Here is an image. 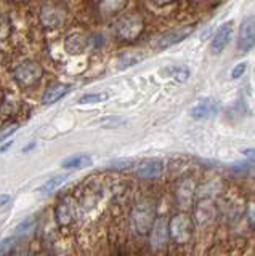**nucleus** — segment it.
I'll list each match as a JSON object with an SVG mask.
<instances>
[{
    "label": "nucleus",
    "instance_id": "obj_7",
    "mask_svg": "<svg viewBox=\"0 0 255 256\" xmlns=\"http://www.w3.org/2000/svg\"><path fill=\"white\" fill-rule=\"evenodd\" d=\"M191 32H193V28H183L175 32H170V34H165L161 40H159V48H169L175 44H180L181 40H185Z\"/></svg>",
    "mask_w": 255,
    "mask_h": 256
},
{
    "label": "nucleus",
    "instance_id": "obj_17",
    "mask_svg": "<svg viewBox=\"0 0 255 256\" xmlns=\"http://www.w3.org/2000/svg\"><path fill=\"white\" fill-rule=\"evenodd\" d=\"M10 202V196H7V194H0V206H4Z\"/></svg>",
    "mask_w": 255,
    "mask_h": 256
},
{
    "label": "nucleus",
    "instance_id": "obj_3",
    "mask_svg": "<svg viewBox=\"0 0 255 256\" xmlns=\"http://www.w3.org/2000/svg\"><path fill=\"white\" fill-rule=\"evenodd\" d=\"M220 110V104L218 101H215L212 98L205 100V101H201L199 104L191 109V116H193L196 120H202V118H212L218 114Z\"/></svg>",
    "mask_w": 255,
    "mask_h": 256
},
{
    "label": "nucleus",
    "instance_id": "obj_2",
    "mask_svg": "<svg viewBox=\"0 0 255 256\" xmlns=\"http://www.w3.org/2000/svg\"><path fill=\"white\" fill-rule=\"evenodd\" d=\"M231 36H233V21H226L223 22L221 26L218 28V30L215 32V37L212 40V52L213 53H221L225 50V46L229 44Z\"/></svg>",
    "mask_w": 255,
    "mask_h": 256
},
{
    "label": "nucleus",
    "instance_id": "obj_1",
    "mask_svg": "<svg viewBox=\"0 0 255 256\" xmlns=\"http://www.w3.org/2000/svg\"><path fill=\"white\" fill-rule=\"evenodd\" d=\"M255 46V16L247 18L241 29H239V37H237V50L247 53Z\"/></svg>",
    "mask_w": 255,
    "mask_h": 256
},
{
    "label": "nucleus",
    "instance_id": "obj_8",
    "mask_svg": "<svg viewBox=\"0 0 255 256\" xmlns=\"http://www.w3.org/2000/svg\"><path fill=\"white\" fill-rule=\"evenodd\" d=\"M69 85H57V86H52L49 92L45 93L44 96V102L45 104H53L57 102L58 100L65 98V96L69 93Z\"/></svg>",
    "mask_w": 255,
    "mask_h": 256
},
{
    "label": "nucleus",
    "instance_id": "obj_9",
    "mask_svg": "<svg viewBox=\"0 0 255 256\" xmlns=\"http://www.w3.org/2000/svg\"><path fill=\"white\" fill-rule=\"evenodd\" d=\"M90 165H92V158L85 154L71 156L66 160H63V164H61L63 168H84V166H90Z\"/></svg>",
    "mask_w": 255,
    "mask_h": 256
},
{
    "label": "nucleus",
    "instance_id": "obj_11",
    "mask_svg": "<svg viewBox=\"0 0 255 256\" xmlns=\"http://www.w3.org/2000/svg\"><path fill=\"white\" fill-rule=\"evenodd\" d=\"M108 98H109L108 93H89L79 100V104H95V102L106 101Z\"/></svg>",
    "mask_w": 255,
    "mask_h": 256
},
{
    "label": "nucleus",
    "instance_id": "obj_4",
    "mask_svg": "<svg viewBox=\"0 0 255 256\" xmlns=\"http://www.w3.org/2000/svg\"><path fill=\"white\" fill-rule=\"evenodd\" d=\"M42 76V69L36 62H25L17 69V78L23 85H31L37 82Z\"/></svg>",
    "mask_w": 255,
    "mask_h": 256
},
{
    "label": "nucleus",
    "instance_id": "obj_14",
    "mask_svg": "<svg viewBox=\"0 0 255 256\" xmlns=\"http://www.w3.org/2000/svg\"><path fill=\"white\" fill-rule=\"evenodd\" d=\"M173 77L180 80V82H185L186 77H188V70L186 69H175L173 70Z\"/></svg>",
    "mask_w": 255,
    "mask_h": 256
},
{
    "label": "nucleus",
    "instance_id": "obj_6",
    "mask_svg": "<svg viewBox=\"0 0 255 256\" xmlns=\"http://www.w3.org/2000/svg\"><path fill=\"white\" fill-rule=\"evenodd\" d=\"M170 230L177 242H186L189 238L191 224L185 216H177V218H173V221L170 222Z\"/></svg>",
    "mask_w": 255,
    "mask_h": 256
},
{
    "label": "nucleus",
    "instance_id": "obj_10",
    "mask_svg": "<svg viewBox=\"0 0 255 256\" xmlns=\"http://www.w3.org/2000/svg\"><path fill=\"white\" fill-rule=\"evenodd\" d=\"M68 180V174H60V176H55L50 181H47L44 186L39 189V192H42V194H50V192L57 190L63 182Z\"/></svg>",
    "mask_w": 255,
    "mask_h": 256
},
{
    "label": "nucleus",
    "instance_id": "obj_16",
    "mask_svg": "<svg viewBox=\"0 0 255 256\" xmlns=\"http://www.w3.org/2000/svg\"><path fill=\"white\" fill-rule=\"evenodd\" d=\"M244 156H245L247 158H250L252 162H255V149H245V150H244Z\"/></svg>",
    "mask_w": 255,
    "mask_h": 256
},
{
    "label": "nucleus",
    "instance_id": "obj_18",
    "mask_svg": "<svg viewBox=\"0 0 255 256\" xmlns=\"http://www.w3.org/2000/svg\"><path fill=\"white\" fill-rule=\"evenodd\" d=\"M12 146H13V141H9V142H7V144H4L2 148H0V152H5L7 149H10Z\"/></svg>",
    "mask_w": 255,
    "mask_h": 256
},
{
    "label": "nucleus",
    "instance_id": "obj_5",
    "mask_svg": "<svg viewBox=\"0 0 255 256\" xmlns=\"http://www.w3.org/2000/svg\"><path fill=\"white\" fill-rule=\"evenodd\" d=\"M164 172V165L161 160L157 158H151V160H145L137 166V174L143 180H154L159 178Z\"/></svg>",
    "mask_w": 255,
    "mask_h": 256
},
{
    "label": "nucleus",
    "instance_id": "obj_13",
    "mask_svg": "<svg viewBox=\"0 0 255 256\" xmlns=\"http://www.w3.org/2000/svg\"><path fill=\"white\" fill-rule=\"evenodd\" d=\"M17 128H18V125H10V126L4 128V130L0 132V141H4L9 138V136H12L15 132H17Z\"/></svg>",
    "mask_w": 255,
    "mask_h": 256
},
{
    "label": "nucleus",
    "instance_id": "obj_12",
    "mask_svg": "<svg viewBox=\"0 0 255 256\" xmlns=\"http://www.w3.org/2000/svg\"><path fill=\"white\" fill-rule=\"evenodd\" d=\"M247 70V62H239L234 66L233 72H231V77L233 78H239L241 76H244V72Z\"/></svg>",
    "mask_w": 255,
    "mask_h": 256
},
{
    "label": "nucleus",
    "instance_id": "obj_15",
    "mask_svg": "<svg viewBox=\"0 0 255 256\" xmlns=\"http://www.w3.org/2000/svg\"><path fill=\"white\" fill-rule=\"evenodd\" d=\"M12 244H13V238H12V237H10V238H5L4 242L0 244V254H2V253H7V248L10 250Z\"/></svg>",
    "mask_w": 255,
    "mask_h": 256
}]
</instances>
